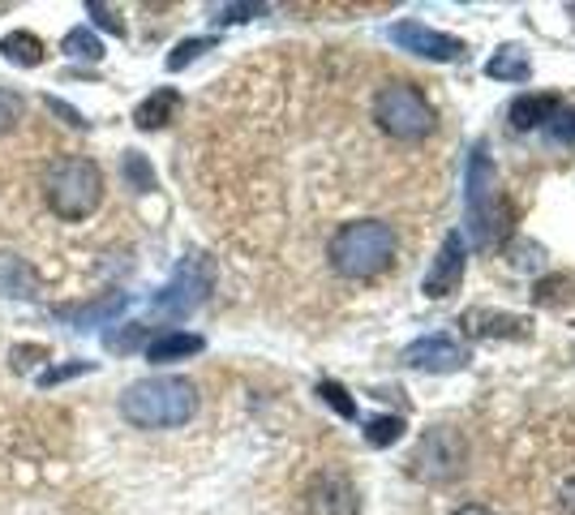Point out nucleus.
Masks as SVG:
<instances>
[{"mask_svg":"<svg viewBox=\"0 0 575 515\" xmlns=\"http://www.w3.org/2000/svg\"><path fill=\"white\" fill-rule=\"evenodd\" d=\"M370 120L379 125L383 138L408 151H422L438 133V108L429 104L422 82L404 78V74H383L370 86Z\"/></svg>","mask_w":575,"mask_h":515,"instance_id":"7ed1b4c3","label":"nucleus"},{"mask_svg":"<svg viewBox=\"0 0 575 515\" xmlns=\"http://www.w3.org/2000/svg\"><path fill=\"white\" fill-rule=\"evenodd\" d=\"M486 74L499 78V82H524L529 74H533V65H529V56H524L520 47H499V52L490 56Z\"/></svg>","mask_w":575,"mask_h":515,"instance_id":"6ab92c4d","label":"nucleus"},{"mask_svg":"<svg viewBox=\"0 0 575 515\" xmlns=\"http://www.w3.org/2000/svg\"><path fill=\"white\" fill-rule=\"evenodd\" d=\"M142 335H147L142 326H129L125 335H108V348H116V353H125V348H138V344H142Z\"/></svg>","mask_w":575,"mask_h":515,"instance_id":"7c9ffc66","label":"nucleus"},{"mask_svg":"<svg viewBox=\"0 0 575 515\" xmlns=\"http://www.w3.org/2000/svg\"><path fill=\"white\" fill-rule=\"evenodd\" d=\"M215 47V40H185V43H177L172 52H168V74H181L185 65H193L202 52H211Z\"/></svg>","mask_w":575,"mask_h":515,"instance_id":"5701e85b","label":"nucleus"},{"mask_svg":"<svg viewBox=\"0 0 575 515\" xmlns=\"http://www.w3.org/2000/svg\"><path fill=\"white\" fill-rule=\"evenodd\" d=\"M22 95H13V90H0V133H9L18 120H22Z\"/></svg>","mask_w":575,"mask_h":515,"instance_id":"393cba45","label":"nucleus"},{"mask_svg":"<svg viewBox=\"0 0 575 515\" xmlns=\"http://www.w3.org/2000/svg\"><path fill=\"white\" fill-rule=\"evenodd\" d=\"M90 369H95L90 361H74V365H56V369H47V374H43L39 383H43V387H56V383H65V378H77V374H90Z\"/></svg>","mask_w":575,"mask_h":515,"instance_id":"c85d7f7f","label":"nucleus"},{"mask_svg":"<svg viewBox=\"0 0 575 515\" xmlns=\"http://www.w3.org/2000/svg\"><path fill=\"white\" fill-rule=\"evenodd\" d=\"M451 515H499L490 503H464V507H456Z\"/></svg>","mask_w":575,"mask_h":515,"instance_id":"473e14b6","label":"nucleus"},{"mask_svg":"<svg viewBox=\"0 0 575 515\" xmlns=\"http://www.w3.org/2000/svg\"><path fill=\"white\" fill-rule=\"evenodd\" d=\"M413 476H422L429 485H443V481H456L464 473V438L447 426L438 430H425L413 460H408Z\"/></svg>","mask_w":575,"mask_h":515,"instance_id":"0eeeda50","label":"nucleus"},{"mask_svg":"<svg viewBox=\"0 0 575 515\" xmlns=\"http://www.w3.org/2000/svg\"><path fill=\"white\" fill-rule=\"evenodd\" d=\"M468 361V348H464L456 335H425L417 344L404 348V365L413 369H434V374H447V369H460Z\"/></svg>","mask_w":575,"mask_h":515,"instance_id":"9b49d317","label":"nucleus"},{"mask_svg":"<svg viewBox=\"0 0 575 515\" xmlns=\"http://www.w3.org/2000/svg\"><path fill=\"white\" fill-rule=\"evenodd\" d=\"M177 108H181V95H177L172 86H163V90H155L151 99H142V104H138L134 125H138V129H163V125L172 120Z\"/></svg>","mask_w":575,"mask_h":515,"instance_id":"f3484780","label":"nucleus"},{"mask_svg":"<svg viewBox=\"0 0 575 515\" xmlns=\"http://www.w3.org/2000/svg\"><path fill=\"white\" fill-rule=\"evenodd\" d=\"M43 108H47V112H56V117L65 120V125H74V129H86L82 112H77V108H70L65 99H56V95H43Z\"/></svg>","mask_w":575,"mask_h":515,"instance_id":"c756f323","label":"nucleus"},{"mask_svg":"<svg viewBox=\"0 0 575 515\" xmlns=\"http://www.w3.org/2000/svg\"><path fill=\"white\" fill-rule=\"evenodd\" d=\"M9 361H13V369H18V374H31V365H43V361H47V348H43V344H35V348H31V344H22V348H13V353H9Z\"/></svg>","mask_w":575,"mask_h":515,"instance_id":"bb28decb","label":"nucleus"},{"mask_svg":"<svg viewBox=\"0 0 575 515\" xmlns=\"http://www.w3.org/2000/svg\"><path fill=\"white\" fill-rule=\"evenodd\" d=\"M86 13H90V18L99 22V26H108V31H113V35H116V40H125V22L116 18V9H113V4H99V0H86Z\"/></svg>","mask_w":575,"mask_h":515,"instance_id":"a878e982","label":"nucleus"},{"mask_svg":"<svg viewBox=\"0 0 575 515\" xmlns=\"http://www.w3.org/2000/svg\"><path fill=\"white\" fill-rule=\"evenodd\" d=\"M202 348H206V340L193 335V331H163V335H155L151 344H147V361L151 365H168V361L198 357Z\"/></svg>","mask_w":575,"mask_h":515,"instance_id":"4468645a","label":"nucleus"},{"mask_svg":"<svg viewBox=\"0 0 575 515\" xmlns=\"http://www.w3.org/2000/svg\"><path fill=\"white\" fill-rule=\"evenodd\" d=\"M120 172H125V181H129L138 194H151L155 190V172H151V163H147L142 151H125V159H120Z\"/></svg>","mask_w":575,"mask_h":515,"instance_id":"aec40b11","label":"nucleus"},{"mask_svg":"<svg viewBox=\"0 0 575 515\" xmlns=\"http://www.w3.org/2000/svg\"><path fill=\"white\" fill-rule=\"evenodd\" d=\"M507 515H575V417H554L524 434Z\"/></svg>","mask_w":575,"mask_h":515,"instance_id":"f257e3e1","label":"nucleus"},{"mask_svg":"<svg viewBox=\"0 0 575 515\" xmlns=\"http://www.w3.org/2000/svg\"><path fill=\"white\" fill-rule=\"evenodd\" d=\"M554 138L558 142H575V112H558L554 117Z\"/></svg>","mask_w":575,"mask_h":515,"instance_id":"2f4dec72","label":"nucleus"},{"mask_svg":"<svg viewBox=\"0 0 575 515\" xmlns=\"http://www.w3.org/2000/svg\"><path fill=\"white\" fill-rule=\"evenodd\" d=\"M400 434H404L400 417H370V426H365V442L370 447H391V442H400Z\"/></svg>","mask_w":575,"mask_h":515,"instance_id":"4be33fe9","label":"nucleus"},{"mask_svg":"<svg viewBox=\"0 0 575 515\" xmlns=\"http://www.w3.org/2000/svg\"><path fill=\"white\" fill-rule=\"evenodd\" d=\"M327 271L344 283H386L408 262V237L395 219H356L322 245Z\"/></svg>","mask_w":575,"mask_h":515,"instance_id":"f03ea898","label":"nucleus"},{"mask_svg":"<svg viewBox=\"0 0 575 515\" xmlns=\"http://www.w3.org/2000/svg\"><path fill=\"white\" fill-rule=\"evenodd\" d=\"M0 56H4L9 65H18V69H35L39 61H43V43H39V35H31V31H9V35L0 40Z\"/></svg>","mask_w":575,"mask_h":515,"instance_id":"a211bd4d","label":"nucleus"},{"mask_svg":"<svg viewBox=\"0 0 575 515\" xmlns=\"http://www.w3.org/2000/svg\"><path fill=\"white\" fill-rule=\"evenodd\" d=\"M318 396L327 399V404H331V408H336L344 421H352V417H356V399L348 396L340 383H318Z\"/></svg>","mask_w":575,"mask_h":515,"instance_id":"b1692460","label":"nucleus"},{"mask_svg":"<svg viewBox=\"0 0 575 515\" xmlns=\"http://www.w3.org/2000/svg\"><path fill=\"white\" fill-rule=\"evenodd\" d=\"M43 199L70 224L95 215L99 202H104V172H99V163L82 155H61L47 168V176H43Z\"/></svg>","mask_w":575,"mask_h":515,"instance_id":"39448f33","label":"nucleus"},{"mask_svg":"<svg viewBox=\"0 0 575 515\" xmlns=\"http://www.w3.org/2000/svg\"><path fill=\"white\" fill-rule=\"evenodd\" d=\"M306 515H356L361 494L344 473H318L306 485Z\"/></svg>","mask_w":575,"mask_h":515,"instance_id":"1a4fd4ad","label":"nucleus"},{"mask_svg":"<svg viewBox=\"0 0 575 515\" xmlns=\"http://www.w3.org/2000/svg\"><path fill=\"white\" fill-rule=\"evenodd\" d=\"M193 412H198V387L177 374L142 378L125 387L120 396V417L138 430H172V426H185Z\"/></svg>","mask_w":575,"mask_h":515,"instance_id":"20e7f679","label":"nucleus"},{"mask_svg":"<svg viewBox=\"0 0 575 515\" xmlns=\"http://www.w3.org/2000/svg\"><path fill=\"white\" fill-rule=\"evenodd\" d=\"M61 47H65V56H74V61H99V56H104V43L95 40L90 31H82V26L70 31Z\"/></svg>","mask_w":575,"mask_h":515,"instance_id":"412c9836","label":"nucleus"},{"mask_svg":"<svg viewBox=\"0 0 575 515\" xmlns=\"http://www.w3.org/2000/svg\"><path fill=\"white\" fill-rule=\"evenodd\" d=\"M258 13H267V4H220L215 22H245V18H258Z\"/></svg>","mask_w":575,"mask_h":515,"instance_id":"cd10ccee","label":"nucleus"},{"mask_svg":"<svg viewBox=\"0 0 575 515\" xmlns=\"http://www.w3.org/2000/svg\"><path fill=\"white\" fill-rule=\"evenodd\" d=\"M0 297H13V301H35L39 297V279L26 258L0 254Z\"/></svg>","mask_w":575,"mask_h":515,"instance_id":"ddd939ff","label":"nucleus"},{"mask_svg":"<svg viewBox=\"0 0 575 515\" xmlns=\"http://www.w3.org/2000/svg\"><path fill=\"white\" fill-rule=\"evenodd\" d=\"M206 292H211V262L198 258V254H190V258L177 267L172 283L155 297V314L159 318H185L206 301Z\"/></svg>","mask_w":575,"mask_h":515,"instance_id":"6e6552de","label":"nucleus"},{"mask_svg":"<svg viewBox=\"0 0 575 515\" xmlns=\"http://www.w3.org/2000/svg\"><path fill=\"white\" fill-rule=\"evenodd\" d=\"M391 43L404 47V52H417L425 61H464V43L429 31L425 22H395L391 26Z\"/></svg>","mask_w":575,"mask_h":515,"instance_id":"9d476101","label":"nucleus"},{"mask_svg":"<svg viewBox=\"0 0 575 515\" xmlns=\"http://www.w3.org/2000/svg\"><path fill=\"white\" fill-rule=\"evenodd\" d=\"M464 211H468V237L477 249H490L499 240V215H494V163L486 147H472L464 168Z\"/></svg>","mask_w":575,"mask_h":515,"instance_id":"423d86ee","label":"nucleus"},{"mask_svg":"<svg viewBox=\"0 0 575 515\" xmlns=\"http://www.w3.org/2000/svg\"><path fill=\"white\" fill-rule=\"evenodd\" d=\"M563 112V99L558 95H520L511 104V125L515 129H537L545 120H554Z\"/></svg>","mask_w":575,"mask_h":515,"instance_id":"dca6fc26","label":"nucleus"},{"mask_svg":"<svg viewBox=\"0 0 575 515\" xmlns=\"http://www.w3.org/2000/svg\"><path fill=\"white\" fill-rule=\"evenodd\" d=\"M464 254H468V245H464L460 233H447L443 240V249H438V258H434V267L425 271V297H451L456 288H460L464 279Z\"/></svg>","mask_w":575,"mask_h":515,"instance_id":"f8f14e48","label":"nucleus"},{"mask_svg":"<svg viewBox=\"0 0 575 515\" xmlns=\"http://www.w3.org/2000/svg\"><path fill=\"white\" fill-rule=\"evenodd\" d=\"M129 305V297L125 292H113V297H99V301H86V305H61L56 314L70 318L74 326H82V331H95V326H104V322H113L120 310Z\"/></svg>","mask_w":575,"mask_h":515,"instance_id":"2eb2a0df","label":"nucleus"}]
</instances>
